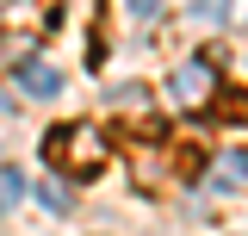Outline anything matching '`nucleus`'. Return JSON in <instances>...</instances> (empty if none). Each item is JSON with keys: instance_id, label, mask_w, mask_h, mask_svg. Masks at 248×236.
I'll use <instances>...</instances> for the list:
<instances>
[{"instance_id": "0eeeda50", "label": "nucleus", "mask_w": 248, "mask_h": 236, "mask_svg": "<svg viewBox=\"0 0 248 236\" xmlns=\"http://www.w3.org/2000/svg\"><path fill=\"white\" fill-rule=\"evenodd\" d=\"M37 199H44L50 211H75V193H68L62 180H44V186H37Z\"/></svg>"}, {"instance_id": "9d476101", "label": "nucleus", "mask_w": 248, "mask_h": 236, "mask_svg": "<svg viewBox=\"0 0 248 236\" xmlns=\"http://www.w3.org/2000/svg\"><path fill=\"white\" fill-rule=\"evenodd\" d=\"M19 193H25V180H19L13 168H6V174H0V199H19Z\"/></svg>"}, {"instance_id": "20e7f679", "label": "nucleus", "mask_w": 248, "mask_h": 236, "mask_svg": "<svg viewBox=\"0 0 248 236\" xmlns=\"http://www.w3.org/2000/svg\"><path fill=\"white\" fill-rule=\"evenodd\" d=\"M217 118L248 131V87H223V93H217Z\"/></svg>"}, {"instance_id": "39448f33", "label": "nucleus", "mask_w": 248, "mask_h": 236, "mask_svg": "<svg viewBox=\"0 0 248 236\" xmlns=\"http://www.w3.org/2000/svg\"><path fill=\"white\" fill-rule=\"evenodd\" d=\"M217 168H223V174H217V186H223V193H236V186H248V149H236V155H223Z\"/></svg>"}, {"instance_id": "1a4fd4ad", "label": "nucleus", "mask_w": 248, "mask_h": 236, "mask_svg": "<svg viewBox=\"0 0 248 236\" xmlns=\"http://www.w3.org/2000/svg\"><path fill=\"white\" fill-rule=\"evenodd\" d=\"M124 13H130V19H155V13H161V0H124Z\"/></svg>"}, {"instance_id": "423d86ee", "label": "nucleus", "mask_w": 248, "mask_h": 236, "mask_svg": "<svg viewBox=\"0 0 248 236\" xmlns=\"http://www.w3.org/2000/svg\"><path fill=\"white\" fill-rule=\"evenodd\" d=\"M174 174H180V180H199V174H205V149H199V143H180V149H174Z\"/></svg>"}, {"instance_id": "f257e3e1", "label": "nucleus", "mask_w": 248, "mask_h": 236, "mask_svg": "<svg viewBox=\"0 0 248 236\" xmlns=\"http://www.w3.org/2000/svg\"><path fill=\"white\" fill-rule=\"evenodd\" d=\"M44 162H50L56 174L93 180V174H106L112 149H106V131H99V124H56V131L44 137Z\"/></svg>"}, {"instance_id": "6e6552de", "label": "nucleus", "mask_w": 248, "mask_h": 236, "mask_svg": "<svg viewBox=\"0 0 248 236\" xmlns=\"http://www.w3.org/2000/svg\"><path fill=\"white\" fill-rule=\"evenodd\" d=\"M223 19H230L236 31H248V0H223Z\"/></svg>"}, {"instance_id": "7ed1b4c3", "label": "nucleus", "mask_w": 248, "mask_h": 236, "mask_svg": "<svg viewBox=\"0 0 248 236\" xmlns=\"http://www.w3.org/2000/svg\"><path fill=\"white\" fill-rule=\"evenodd\" d=\"M13 81H19V93H31V100H56L62 93V75L50 68V62H19Z\"/></svg>"}, {"instance_id": "f03ea898", "label": "nucleus", "mask_w": 248, "mask_h": 236, "mask_svg": "<svg viewBox=\"0 0 248 236\" xmlns=\"http://www.w3.org/2000/svg\"><path fill=\"white\" fill-rule=\"evenodd\" d=\"M168 93H174V106H205V100L217 93V68H211V56H186L180 68H174Z\"/></svg>"}]
</instances>
